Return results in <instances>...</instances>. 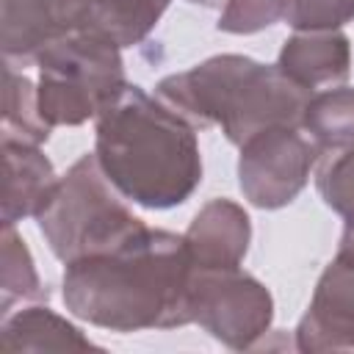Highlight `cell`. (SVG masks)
Here are the masks:
<instances>
[{
  "label": "cell",
  "instance_id": "cell-1",
  "mask_svg": "<svg viewBox=\"0 0 354 354\" xmlns=\"http://www.w3.org/2000/svg\"><path fill=\"white\" fill-rule=\"evenodd\" d=\"M191 257L183 235L141 227L122 243L66 263V310L111 332L174 329L191 324Z\"/></svg>",
  "mask_w": 354,
  "mask_h": 354
},
{
  "label": "cell",
  "instance_id": "cell-2",
  "mask_svg": "<svg viewBox=\"0 0 354 354\" xmlns=\"http://www.w3.org/2000/svg\"><path fill=\"white\" fill-rule=\"evenodd\" d=\"M94 122L97 163L124 199L147 210H169L199 188L196 127L155 94L130 83Z\"/></svg>",
  "mask_w": 354,
  "mask_h": 354
},
{
  "label": "cell",
  "instance_id": "cell-3",
  "mask_svg": "<svg viewBox=\"0 0 354 354\" xmlns=\"http://www.w3.org/2000/svg\"><path fill=\"white\" fill-rule=\"evenodd\" d=\"M310 94L277 64H260L241 53L210 55L155 86V97L196 130L218 124L227 141L238 147L274 124L301 127Z\"/></svg>",
  "mask_w": 354,
  "mask_h": 354
},
{
  "label": "cell",
  "instance_id": "cell-4",
  "mask_svg": "<svg viewBox=\"0 0 354 354\" xmlns=\"http://www.w3.org/2000/svg\"><path fill=\"white\" fill-rule=\"evenodd\" d=\"M39 111L50 127H77L108 111L130 86L122 47L111 39L75 30L36 58Z\"/></svg>",
  "mask_w": 354,
  "mask_h": 354
},
{
  "label": "cell",
  "instance_id": "cell-5",
  "mask_svg": "<svg viewBox=\"0 0 354 354\" xmlns=\"http://www.w3.org/2000/svg\"><path fill=\"white\" fill-rule=\"evenodd\" d=\"M36 224L50 252L64 266L111 249L144 227V221L122 202V194L105 177L94 152L80 155L66 169L53 199L36 216Z\"/></svg>",
  "mask_w": 354,
  "mask_h": 354
},
{
  "label": "cell",
  "instance_id": "cell-6",
  "mask_svg": "<svg viewBox=\"0 0 354 354\" xmlns=\"http://www.w3.org/2000/svg\"><path fill=\"white\" fill-rule=\"evenodd\" d=\"M191 324H199L213 340L232 351L260 346L274 321V299L268 288L235 268H194L188 290Z\"/></svg>",
  "mask_w": 354,
  "mask_h": 354
},
{
  "label": "cell",
  "instance_id": "cell-7",
  "mask_svg": "<svg viewBox=\"0 0 354 354\" xmlns=\"http://www.w3.org/2000/svg\"><path fill=\"white\" fill-rule=\"evenodd\" d=\"M321 147L299 124H274L241 144L238 188L260 210L290 205L307 185Z\"/></svg>",
  "mask_w": 354,
  "mask_h": 354
},
{
  "label": "cell",
  "instance_id": "cell-8",
  "mask_svg": "<svg viewBox=\"0 0 354 354\" xmlns=\"http://www.w3.org/2000/svg\"><path fill=\"white\" fill-rule=\"evenodd\" d=\"M293 335L304 354H354V249L340 246L321 271Z\"/></svg>",
  "mask_w": 354,
  "mask_h": 354
},
{
  "label": "cell",
  "instance_id": "cell-9",
  "mask_svg": "<svg viewBox=\"0 0 354 354\" xmlns=\"http://www.w3.org/2000/svg\"><path fill=\"white\" fill-rule=\"evenodd\" d=\"M88 0H3L0 44L6 61L36 64L39 53L83 28Z\"/></svg>",
  "mask_w": 354,
  "mask_h": 354
},
{
  "label": "cell",
  "instance_id": "cell-10",
  "mask_svg": "<svg viewBox=\"0 0 354 354\" xmlns=\"http://www.w3.org/2000/svg\"><path fill=\"white\" fill-rule=\"evenodd\" d=\"M194 268H235L252 243V218L232 199H210L183 232Z\"/></svg>",
  "mask_w": 354,
  "mask_h": 354
},
{
  "label": "cell",
  "instance_id": "cell-11",
  "mask_svg": "<svg viewBox=\"0 0 354 354\" xmlns=\"http://www.w3.org/2000/svg\"><path fill=\"white\" fill-rule=\"evenodd\" d=\"M3 149V224H17L39 216L58 188V174L50 158L36 144L0 141Z\"/></svg>",
  "mask_w": 354,
  "mask_h": 354
},
{
  "label": "cell",
  "instance_id": "cell-12",
  "mask_svg": "<svg viewBox=\"0 0 354 354\" xmlns=\"http://www.w3.org/2000/svg\"><path fill=\"white\" fill-rule=\"evenodd\" d=\"M277 66L310 91L340 86L351 72L348 36L343 30H296L285 39Z\"/></svg>",
  "mask_w": 354,
  "mask_h": 354
},
{
  "label": "cell",
  "instance_id": "cell-13",
  "mask_svg": "<svg viewBox=\"0 0 354 354\" xmlns=\"http://www.w3.org/2000/svg\"><path fill=\"white\" fill-rule=\"evenodd\" d=\"M0 348L3 351H102L72 321L41 304L3 315Z\"/></svg>",
  "mask_w": 354,
  "mask_h": 354
},
{
  "label": "cell",
  "instance_id": "cell-14",
  "mask_svg": "<svg viewBox=\"0 0 354 354\" xmlns=\"http://www.w3.org/2000/svg\"><path fill=\"white\" fill-rule=\"evenodd\" d=\"M171 0H88L83 28L111 39L116 47L141 44Z\"/></svg>",
  "mask_w": 354,
  "mask_h": 354
},
{
  "label": "cell",
  "instance_id": "cell-15",
  "mask_svg": "<svg viewBox=\"0 0 354 354\" xmlns=\"http://www.w3.org/2000/svg\"><path fill=\"white\" fill-rule=\"evenodd\" d=\"M301 127L321 149L351 147L354 144V88L329 86L324 91H313L301 113Z\"/></svg>",
  "mask_w": 354,
  "mask_h": 354
},
{
  "label": "cell",
  "instance_id": "cell-16",
  "mask_svg": "<svg viewBox=\"0 0 354 354\" xmlns=\"http://www.w3.org/2000/svg\"><path fill=\"white\" fill-rule=\"evenodd\" d=\"M0 313L8 315L17 301L47 299V288L39 279L33 254L14 224H3L0 238Z\"/></svg>",
  "mask_w": 354,
  "mask_h": 354
},
{
  "label": "cell",
  "instance_id": "cell-17",
  "mask_svg": "<svg viewBox=\"0 0 354 354\" xmlns=\"http://www.w3.org/2000/svg\"><path fill=\"white\" fill-rule=\"evenodd\" d=\"M50 124L39 111V91L36 86L6 64V91H3V138L25 141L41 147L50 138Z\"/></svg>",
  "mask_w": 354,
  "mask_h": 354
},
{
  "label": "cell",
  "instance_id": "cell-18",
  "mask_svg": "<svg viewBox=\"0 0 354 354\" xmlns=\"http://www.w3.org/2000/svg\"><path fill=\"white\" fill-rule=\"evenodd\" d=\"M315 188L329 210L354 224V144L324 149L315 163Z\"/></svg>",
  "mask_w": 354,
  "mask_h": 354
},
{
  "label": "cell",
  "instance_id": "cell-19",
  "mask_svg": "<svg viewBox=\"0 0 354 354\" xmlns=\"http://www.w3.org/2000/svg\"><path fill=\"white\" fill-rule=\"evenodd\" d=\"M290 0H227L216 28L221 33L249 36L285 19Z\"/></svg>",
  "mask_w": 354,
  "mask_h": 354
},
{
  "label": "cell",
  "instance_id": "cell-20",
  "mask_svg": "<svg viewBox=\"0 0 354 354\" xmlns=\"http://www.w3.org/2000/svg\"><path fill=\"white\" fill-rule=\"evenodd\" d=\"M340 246H346V249H354V224H343Z\"/></svg>",
  "mask_w": 354,
  "mask_h": 354
},
{
  "label": "cell",
  "instance_id": "cell-21",
  "mask_svg": "<svg viewBox=\"0 0 354 354\" xmlns=\"http://www.w3.org/2000/svg\"><path fill=\"white\" fill-rule=\"evenodd\" d=\"M188 3L202 6V8H224V3H227V0H188Z\"/></svg>",
  "mask_w": 354,
  "mask_h": 354
}]
</instances>
